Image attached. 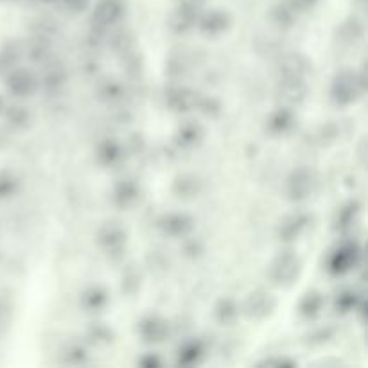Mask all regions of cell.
Masks as SVG:
<instances>
[{"label": "cell", "instance_id": "1", "mask_svg": "<svg viewBox=\"0 0 368 368\" xmlns=\"http://www.w3.org/2000/svg\"><path fill=\"white\" fill-rule=\"evenodd\" d=\"M367 90V78L363 72L351 69L340 70L331 83V101L340 108L352 106Z\"/></svg>", "mask_w": 368, "mask_h": 368}, {"label": "cell", "instance_id": "2", "mask_svg": "<svg viewBox=\"0 0 368 368\" xmlns=\"http://www.w3.org/2000/svg\"><path fill=\"white\" fill-rule=\"evenodd\" d=\"M361 244L358 241H343L338 246L331 251L329 260H327V271L331 275H336V277H342L351 273L352 269L358 268L361 260Z\"/></svg>", "mask_w": 368, "mask_h": 368}, {"label": "cell", "instance_id": "3", "mask_svg": "<svg viewBox=\"0 0 368 368\" xmlns=\"http://www.w3.org/2000/svg\"><path fill=\"white\" fill-rule=\"evenodd\" d=\"M302 271V262L293 250L281 251L269 265V278L277 286L287 287L296 282Z\"/></svg>", "mask_w": 368, "mask_h": 368}, {"label": "cell", "instance_id": "4", "mask_svg": "<svg viewBox=\"0 0 368 368\" xmlns=\"http://www.w3.org/2000/svg\"><path fill=\"white\" fill-rule=\"evenodd\" d=\"M317 173L308 167L300 165L296 169L291 171L286 180V196L293 203H302L309 199L317 189Z\"/></svg>", "mask_w": 368, "mask_h": 368}, {"label": "cell", "instance_id": "5", "mask_svg": "<svg viewBox=\"0 0 368 368\" xmlns=\"http://www.w3.org/2000/svg\"><path fill=\"white\" fill-rule=\"evenodd\" d=\"M128 243V234H126L124 226L117 221H108L97 232V244L101 250L112 259H121Z\"/></svg>", "mask_w": 368, "mask_h": 368}, {"label": "cell", "instance_id": "6", "mask_svg": "<svg viewBox=\"0 0 368 368\" xmlns=\"http://www.w3.org/2000/svg\"><path fill=\"white\" fill-rule=\"evenodd\" d=\"M126 8V0H97L92 9V26L96 31L110 29L124 18Z\"/></svg>", "mask_w": 368, "mask_h": 368}, {"label": "cell", "instance_id": "7", "mask_svg": "<svg viewBox=\"0 0 368 368\" xmlns=\"http://www.w3.org/2000/svg\"><path fill=\"white\" fill-rule=\"evenodd\" d=\"M277 101L281 106L296 108L309 96V85L306 78H278L277 81Z\"/></svg>", "mask_w": 368, "mask_h": 368}, {"label": "cell", "instance_id": "8", "mask_svg": "<svg viewBox=\"0 0 368 368\" xmlns=\"http://www.w3.org/2000/svg\"><path fill=\"white\" fill-rule=\"evenodd\" d=\"M241 309H243L244 317L250 318V320H266V318L271 317L275 309H277V299H275L269 291L256 290L248 293Z\"/></svg>", "mask_w": 368, "mask_h": 368}, {"label": "cell", "instance_id": "9", "mask_svg": "<svg viewBox=\"0 0 368 368\" xmlns=\"http://www.w3.org/2000/svg\"><path fill=\"white\" fill-rule=\"evenodd\" d=\"M9 94L15 97H31L40 88V78L35 70L31 69H17L8 72V81H6Z\"/></svg>", "mask_w": 368, "mask_h": 368}, {"label": "cell", "instance_id": "10", "mask_svg": "<svg viewBox=\"0 0 368 368\" xmlns=\"http://www.w3.org/2000/svg\"><path fill=\"white\" fill-rule=\"evenodd\" d=\"M230 27H232V17L228 11L221 8L210 9L207 13L199 15L198 18L199 33L207 38H219L228 33Z\"/></svg>", "mask_w": 368, "mask_h": 368}, {"label": "cell", "instance_id": "11", "mask_svg": "<svg viewBox=\"0 0 368 368\" xmlns=\"http://www.w3.org/2000/svg\"><path fill=\"white\" fill-rule=\"evenodd\" d=\"M158 228L167 237L185 239L194 230V219L185 212H169L158 219Z\"/></svg>", "mask_w": 368, "mask_h": 368}, {"label": "cell", "instance_id": "12", "mask_svg": "<svg viewBox=\"0 0 368 368\" xmlns=\"http://www.w3.org/2000/svg\"><path fill=\"white\" fill-rule=\"evenodd\" d=\"M139 336L147 345H158L169 336V321L160 315H147L139 321Z\"/></svg>", "mask_w": 368, "mask_h": 368}, {"label": "cell", "instance_id": "13", "mask_svg": "<svg viewBox=\"0 0 368 368\" xmlns=\"http://www.w3.org/2000/svg\"><path fill=\"white\" fill-rule=\"evenodd\" d=\"M198 94L192 88L183 85H173L165 90V104L174 113H189L196 110Z\"/></svg>", "mask_w": 368, "mask_h": 368}, {"label": "cell", "instance_id": "14", "mask_svg": "<svg viewBox=\"0 0 368 368\" xmlns=\"http://www.w3.org/2000/svg\"><path fill=\"white\" fill-rule=\"evenodd\" d=\"M311 72V61L302 52H290L278 61V78H308Z\"/></svg>", "mask_w": 368, "mask_h": 368}, {"label": "cell", "instance_id": "15", "mask_svg": "<svg viewBox=\"0 0 368 368\" xmlns=\"http://www.w3.org/2000/svg\"><path fill=\"white\" fill-rule=\"evenodd\" d=\"M311 225V217L306 212H294L291 216L284 217L278 225V237L284 243H293L300 235L308 230V226Z\"/></svg>", "mask_w": 368, "mask_h": 368}, {"label": "cell", "instance_id": "16", "mask_svg": "<svg viewBox=\"0 0 368 368\" xmlns=\"http://www.w3.org/2000/svg\"><path fill=\"white\" fill-rule=\"evenodd\" d=\"M201 15V9L183 8V6H174V11L169 17V27L174 35H187L198 26V18Z\"/></svg>", "mask_w": 368, "mask_h": 368}, {"label": "cell", "instance_id": "17", "mask_svg": "<svg viewBox=\"0 0 368 368\" xmlns=\"http://www.w3.org/2000/svg\"><path fill=\"white\" fill-rule=\"evenodd\" d=\"M112 198H113V203H115V207L122 208V210L133 207V205L137 203V201H139V198H140L139 183L135 182V180H131V178L119 180L117 185L113 187Z\"/></svg>", "mask_w": 368, "mask_h": 368}, {"label": "cell", "instance_id": "18", "mask_svg": "<svg viewBox=\"0 0 368 368\" xmlns=\"http://www.w3.org/2000/svg\"><path fill=\"white\" fill-rule=\"evenodd\" d=\"M268 131L275 137H284V135L290 133L296 126V115H294L293 108H287V106H278L275 112L268 117Z\"/></svg>", "mask_w": 368, "mask_h": 368}, {"label": "cell", "instance_id": "19", "mask_svg": "<svg viewBox=\"0 0 368 368\" xmlns=\"http://www.w3.org/2000/svg\"><path fill=\"white\" fill-rule=\"evenodd\" d=\"M203 128L194 121L183 122L176 130V133H174V142L178 144V147H182V149H194V147H198L199 144L203 142Z\"/></svg>", "mask_w": 368, "mask_h": 368}, {"label": "cell", "instance_id": "20", "mask_svg": "<svg viewBox=\"0 0 368 368\" xmlns=\"http://www.w3.org/2000/svg\"><path fill=\"white\" fill-rule=\"evenodd\" d=\"M97 162L104 167H117L124 160V147L119 140L104 139L96 149Z\"/></svg>", "mask_w": 368, "mask_h": 368}, {"label": "cell", "instance_id": "21", "mask_svg": "<svg viewBox=\"0 0 368 368\" xmlns=\"http://www.w3.org/2000/svg\"><path fill=\"white\" fill-rule=\"evenodd\" d=\"M205 352H207V349H205V343L201 340H189L178 349V365H182V367L199 365L205 358Z\"/></svg>", "mask_w": 368, "mask_h": 368}, {"label": "cell", "instance_id": "22", "mask_svg": "<svg viewBox=\"0 0 368 368\" xmlns=\"http://www.w3.org/2000/svg\"><path fill=\"white\" fill-rule=\"evenodd\" d=\"M325 308V296L320 291H308L299 302V315L306 320H315Z\"/></svg>", "mask_w": 368, "mask_h": 368}, {"label": "cell", "instance_id": "23", "mask_svg": "<svg viewBox=\"0 0 368 368\" xmlns=\"http://www.w3.org/2000/svg\"><path fill=\"white\" fill-rule=\"evenodd\" d=\"M108 293L101 286H92L83 291L81 308L87 312H99L108 306Z\"/></svg>", "mask_w": 368, "mask_h": 368}, {"label": "cell", "instance_id": "24", "mask_svg": "<svg viewBox=\"0 0 368 368\" xmlns=\"http://www.w3.org/2000/svg\"><path fill=\"white\" fill-rule=\"evenodd\" d=\"M174 196L182 199H192L201 192V182L194 174H182L173 182Z\"/></svg>", "mask_w": 368, "mask_h": 368}, {"label": "cell", "instance_id": "25", "mask_svg": "<svg viewBox=\"0 0 368 368\" xmlns=\"http://www.w3.org/2000/svg\"><path fill=\"white\" fill-rule=\"evenodd\" d=\"M239 306L234 299L230 296H223L217 300V303L214 306V320L219 325H230L234 324L239 317Z\"/></svg>", "mask_w": 368, "mask_h": 368}, {"label": "cell", "instance_id": "26", "mask_svg": "<svg viewBox=\"0 0 368 368\" xmlns=\"http://www.w3.org/2000/svg\"><path fill=\"white\" fill-rule=\"evenodd\" d=\"M67 78H69V76H67L65 67L56 61V63H52V65L47 67L44 78H42L40 83L44 85V88L47 92H58L67 85Z\"/></svg>", "mask_w": 368, "mask_h": 368}, {"label": "cell", "instance_id": "27", "mask_svg": "<svg viewBox=\"0 0 368 368\" xmlns=\"http://www.w3.org/2000/svg\"><path fill=\"white\" fill-rule=\"evenodd\" d=\"M269 20L278 29H291L296 22V11L290 4H277L269 11Z\"/></svg>", "mask_w": 368, "mask_h": 368}, {"label": "cell", "instance_id": "28", "mask_svg": "<svg viewBox=\"0 0 368 368\" xmlns=\"http://www.w3.org/2000/svg\"><path fill=\"white\" fill-rule=\"evenodd\" d=\"M365 35L363 24H361L360 18H349L346 22L342 24L340 27V42L342 44H356V42H360Z\"/></svg>", "mask_w": 368, "mask_h": 368}, {"label": "cell", "instance_id": "29", "mask_svg": "<svg viewBox=\"0 0 368 368\" xmlns=\"http://www.w3.org/2000/svg\"><path fill=\"white\" fill-rule=\"evenodd\" d=\"M361 212V203L360 201H349L346 205H343L342 210L338 212V217H336V230L340 232H345V230L351 228L356 223L358 216Z\"/></svg>", "mask_w": 368, "mask_h": 368}, {"label": "cell", "instance_id": "30", "mask_svg": "<svg viewBox=\"0 0 368 368\" xmlns=\"http://www.w3.org/2000/svg\"><path fill=\"white\" fill-rule=\"evenodd\" d=\"M360 306H361V296L352 290L342 291V293L336 296V302H334L336 311L342 312V315L356 311V309H360Z\"/></svg>", "mask_w": 368, "mask_h": 368}, {"label": "cell", "instance_id": "31", "mask_svg": "<svg viewBox=\"0 0 368 368\" xmlns=\"http://www.w3.org/2000/svg\"><path fill=\"white\" fill-rule=\"evenodd\" d=\"M6 117H8L9 124L17 130H24L33 122V115H31L29 110L26 106H18V104L6 110Z\"/></svg>", "mask_w": 368, "mask_h": 368}, {"label": "cell", "instance_id": "32", "mask_svg": "<svg viewBox=\"0 0 368 368\" xmlns=\"http://www.w3.org/2000/svg\"><path fill=\"white\" fill-rule=\"evenodd\" d=\"M18 60H20V49L17 45L11 44L2 49V52H0V72L8 74L9 70H13Z\"/></svg>", "mask_w": 368, "mask_h": 368}, {"label": "cell", "instance_id": "33", "mask_svg": "<svg viewBox=\"0 0 368 368\" xmlns=\"http://www.w3.org/2000/svg\"><path fill=\"white\" fill-rule=\"evenodd\" d=\"M29 56L31 60L36 61V63H44V61H47L49 58H51V45H49L47 40L38 36V38L31 44Z\"/></svg>", "mask_w": 368, "mask_h": 368}, {"label": "cell", "instance_id": "34", "mask_svg": "<svg viewBox=\"0 0 368 368\" xmlns=\"http://www.w3.org/2000/svg\"><path fill=\"white\" fill-rule=\"evenodd\" d=\"M140 287V273L135 266H128L122 273V291L128 294H135Z\"/></svg>", "mask_w": 368, "mask_h": 368}, {"label": "cell", "instance_id": "35", "mask_svg": "<svg viewBox=\"0 0 368 368\" xmlns=\"http://www.w3.org/2000/svg\"><path fill=\"white\" fill-rule=\"evenodd\" d=\"M99 96L101 99L113 103V101H119L122 97V85L115 79H110V81L103 83L99 88Z\"/></svg>", "mask_w": 368, "mask_h": 368}, {"label": "cell", "instance_id": "36", "mask_svg": "<svg viewBox=\"0 0 368 368\" xmlns=\"http://www.w3.org/2000/svg\"><path fill=\"white\" fill-rule=\"evenodd\" d=\"M88 336H90V340H94V343H97V345H110V343L113 342V338H115L113 331L103 324L94 325L90 333H88Z\"/></svg>", "mask_w": 368, "mask_h": 368}, {"label": "cell", "instance_id": "37", "mask_svg": "<svg viewBox=\"0 0 368 368\" xmlns=\"http://www.w3.org/2000/svg\"><path fill=\"white\" fill-rule=\"evenodd\" d=\"M196 108H198L201 113H205V115H208V117H216V115H219L221 112V103L216 99V97L199 96Z\"/></svg>", "mask_w": 368, "mask_h": 368}, {"label": "cell", "instance_id": "38", "mask_svg": "<svg viewBox=\"0 0 368 368\" xmlns=\"http://www.w3.org/2000/svg\"><path fill=\"white\" fill-rule=\"evenodd\" d=\"M18 189V180L11 173L0 174V198H8L15 194Z\"/></svg>", "mask_w": 368, "mask_h": 368}, {"label": "cell", "instance_id": "39", "mask_svg": "<svg viewBox=\"0 0 368 368\" xmlns=\"http://www.w3.org/2000/svg\"><path fill=\"white\" fill-rule=\"evenodd\" d=\"M65 11L72 15H79L83 11H87L90 8V0H58Z\"/></svg>", "mask_w": 368, "mask_h": 368}, {"label": "cell", "instance_id": "40", "mask_svg": "<svg viewBox=\"0 0 368 368\" xmlns=\"http://www.w3.org/2000/svg\"><path fill=\"white\" fill-rule=\"evenodd\" d=\"M87 358V352L81 346H72L69 352H67V361L69 363H83Z\"/></svg>", "mask_w": 368, "mask_h": 368}, {"label": "cell", "instance_id": "41", "mask_svg": "<svg viewBox=\"0 0 368 368\" xmlns=\"http://www.w3.org/2000/svg\"><path fill=\"white\" fill-rule=\"evenodd\" d=\"M317 2L318 0H290V6L299 13V11H308V9H311Z\"/></svg>", "mask_w": 368, "mask_h": 368}, {"label": "cell", "instance_id": "42", "mask_svg": "<svg viewBox=\"0 0 368 368\" xmlns=\"http://www.w3.org/2000/svg\"><path fill=\"white\" fill-rule=\"evenodd\" d=\"M203 251V246H201V243L199 241H196V239H189L185 243V253H189V256L196 257L199 256Z\"/></svg>", "mask_w": 368, "mask_h": 368}, {"label": "cell", "instance_id": "43", "mask_svg": "<svg viewBox=\"0 0 368 368\" xmlns=\"http://www.w3.org/2000/svg\"><path fill=\"white\" fill-rule=\"evenodd\" d=\"M139 363L142 365V367H146V368H158L162 365V361H160V358H158L156 354H146L142 358V360L139 361Z\"/></svg>", "mask_w": 368, "mask_h": 368}, {"label": "cell", "instance_id": "44", "mask_svg": "<svg viewBox=\"0 0 368 368\" xmlns=\"http://www.w3.org/2000/svg\"><path fill=\"white\" fill-rule=\"evenodd\" d=\"M293 361L281 360V358H273V360H266L260 363V367H293Z\"/></svg>", "mask_w": 368, "mask_h": 368}, {"label": "cell", "instance_id": "45", "mask_svg": "<svg viewBox=\"0 0 368 368\" xmlns=\"http://www.w3.org/2000/svg\"><path fill=\"white\" fill-rule=\"evenodd\" d=\"M174 6H183V8L201 9V6H203V0H174Z\"/></svg>", "mask_w": 368, "mask_h": 368}, {"label": "cell", "instance_id": "46", "mask_svg": "<svg viewBox=\"0 0 368 368\" xmlns=\"http://www.w3.org/2000/svg\"><path fill=\"white\" fill-rule=\"evenodd\" d=\"M4 112V101H2V97H0V113Z\"/></svg>", "mask_w": 368, "mask_h": 368}, {"label": "cell", "instance_id": "47", "mask_svg": "<svg viewBox=\"0 0 368 368\" xmlns=\"http://www.w3.org/2000/svg\"><path fill=\"white\" fill-rule=\"evenodd\" d=\"M44 2H47V4H52V2H58V0H44Z\"/></svg>", "mask_w": 368, "mask_h": 368}]
</instances>
